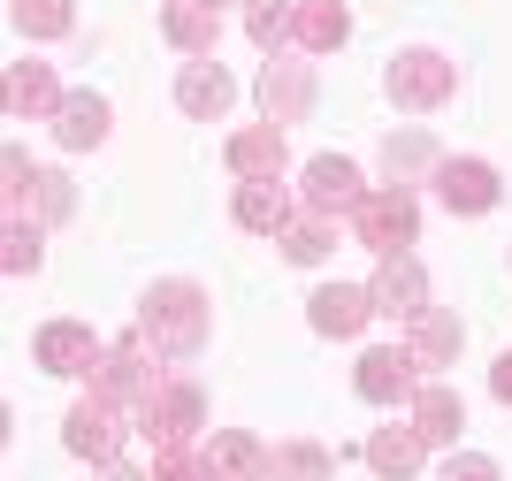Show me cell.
<instances>
[{"mask_svg": "<svg viewBox=\"0 0 512 481\" xmlns=\"http://www.w3.org/2000/svg\"><path fill=\"white\" fill-rule=\"evenodd\" d=\"M153 344H146V329H130V336H115L100 352V367H92V390H107V398H123L130 413H138V398L153 390Z\"/></svg>", "mask_w": 512, "mask_h": 481, "instance_id": "cell-6", "label": "cell"}, {"mask_svg": "<svg viewBox=\"0 0 512 481\" xmlns=\"http://www.w3.org/2000/svg\"><path fill=\"white\" fill-rule=\"evenodd\" d=\"M329 474H337V459L321 443H283L276 451V481H329Z\"/></svg>", "mask_w": 512, "mask_h": 481, "instance_id": "cell-29", "label": "cell"}, {"mask_svg": "<svg viewBox=\"0 0 512 481\" xmlns=\"http://www.w3.org/2000/svg\"><path fill=\"white\" fill-rule=\"evenodd\" d=\"M31 199H39V214H46V222H62V214L77 207V191H69V176H54V168H39V191H31Z\"/></svg>", "mask_w": 512, "mask_h": 481, "instance_id": "cell-32", "label": "cell"}, {"mask_svg": "<svg viewBox=\"0 0 512 481\" xmlns=\"http://www.w3.org/2000/svg\"><path fill=\"white\" fill-rule=\"evenodd\" d=\"M260 107H268V123H276V130L306 123V107H314V62L276 54V62L260 69Z\"/></svg>", "mask_w": 512, "mask_h": 481, "instance_id": "cell-8", "label": "cell"}, {"mask_svg": "<svg viewBox=\"0 0 512 481\" xmlns=\"http://www.w3.org/2000/svg\"><path fill=\"white\" fill-rule=\"evenodd\" d=\"M383 161H390V176H398V184H406V176H421V168H444V161H436V146H428V130H406V138H390Z\"/></svg>", "mask_w": 512, "mask_h": 481, "instance_id": "cell-30", "label": "cell"}, {"mask_svg": "<svg viewBox=\"0 0 512 481\" xmlns=\"http://www.w3.org/2000/svg\"><path fill=\"white\" fill-rule=\"evenodd\" d=\"M153 481H214L207 474V451H199V443H169V451H153Z\"/></svg>", "mask_w": 512, "mask_h": 481, "instance_id": "cell-31", "label": "cell"}, {"mask_svg": "<svg viewBox=\"0 0 512 481\" xmlns=\"http://www.w3.org/2000/svg\"><path fill=\"white\" fill-rule=\"evenodd\" d=\"M352 237H360L367 252H406L413 237H421V199H413L406 184H383V191H367L360 214H352Z\"/></svg>", "mask_w": 512, "mask_h": 481, "instance_id": "cell-3", "label": "cell"}, {"mask_svg": "<svg viewBox=\"0 0 512 481\" xmlns=\"http://www.w3.org/2000/svg\"><path fill=\"white\" fill-rule=\"evenodd\" d=\"M207 428V398H199V382L184 375H153V390L138 398V436L153 451H169V443H199Z\"/></svg>", "mask_w": 512, "mask_h": 481, "instance_id": "cell-2", "label": "cell"}, {"mask_svg": "<svg viewBox=\"0 0 512 481\" xmlns=\"http://www.w3.org/2000/svg\"><path fill=\"white\" fill-rule=\"evenodd\" d=\"M490 390H497V398L512 405V352H505V359H497V367H490Z\"/></svg>", "mask_w": 512, "mask_h": 481, "instance_id": "cell-34", "label": "cell"}, {"mask_svg": "<svg viewBox=\"0 0 512 481\" xmlns=\"http://www.w3.org/2000/svg\"><path fill=\"white\" fill-rule=\"evenodd\" d=\"M100 352H107V344L85 329V321H46V329L31 336V359H39L46 375H92Z\"/></svg>", "mask_w": 512, "mask_h": 481, "instance_id": "cell-10", "label": "cell"}, {"mask_svg": "<svg viewBox=\"0 0 512 481\" xmlns=\"http://www.w3.org/2000/svg\"><path fill=\"white\" fill-rule=\"evenodd\" d=\"M421 459H428V443H421V428H413V420H398V428H375V436H367V466H375L383 481H413V474H421Z\"/></svg>", "mask_w": 512, "mask_h": 481, "instance_id": "cell-18", "label": "cell"}, {"mask_svg": "<svg viewBox=\"0 0 512 481\" xmlns=\"http://www.w3.org/2000/svg\"><path fill=\"white\" fill-rule=\"evenodd\" d=\"M406 329H413V359H421V367H451V359H459V344H467L459 314H444V306H428V314H413Z\"/></svg>", "mask_w": 512, "mask_h": 481, "instance_id": "cell-20", "label": "cell"}, {"mask_svg": "<svg viewBox=\"0 0 512 481\" xmlns=\"http://www.w3.org/2000/svg\"><path fill=\"white\" fill-rule=\"evenodd\" d=\"M306 214H321V222H337V214H360L367 184H360V168L337 161V153H321V161H306V184H299Z\"/></svg>", "mask_w": 512, "mask_h": 481, "instance_id": "cell-7", "label": "cell"}, {"mask_svg": "<svg viewBox=\"0 0 512 481\" xmlns=\"http://www.w3.org/2000/svg\"><path fill=\"white\" fill-rule=\"evenodd\" d=\"M344 39H352L344 0H299V54H337Z\"/></svg>", "mask_w": 512, "mask_h": 481, "instance_id": "cell-22", "label": "cell"}, {"mask_svg": "<svg viewBox=\"0 0 512 481\" xmlns=\"http://www.w3.org/2000/svg\"><path fill=\"white\" fill-rule=\"evenodd\" d=\"M100 481H146V474H138V466H115V459H107V466H100Z\"/></svg>", "mask_w": 512, "mask_h": 481, "instance_id": "cell-35", "label": "cell"}, {"mask_svg": "<svg viewBox=\"0 0 512 481\" xmlns=\"http://www.w3.org/2000/svg\"><path fill=\"white\" fill-rule=\"evenodd\" d=\"M8 16H16L23 39H62L69 23H77V8H69V0H16Z\"/></svg>", "mask_w": 512, "mask_h": 481, "instance_id": "cell-27", "label": "cell"}, {"mask_svg": "<svg viewBox=\"0 0 512 481\" xmlns=\"http://www.w3.org/2000/svg\"><path fill=\"white\" fill-rule=\"evenodd\" d=\"M8 115H62V92H54V69L46 62L8 69Z\"/></svg>", "mask_w": 512, "mask_h": 481, "instance_id": "cell-24", "label": "cell"}, {"mask_svg": "<svg viewBox=\"0 0 512 481\" xmlns=\"http://www.w3.org/2000/svg\"><path fill=\"white\" fill-rule=\"evenodd\" d=\"M130 405L123 398H107V390H85V398L69 405V420H62V443L77 451V459H115V443H123V428H130Z\"/></svg>", "mask_w": 512, "mask_h": 481, "instance_id": "cell-4", "label": "cell"}, {"mask_svg": "<svg viewBox=\"0 0 512 481\" xmlns=\"http://www.w3.org/2000/svg\"><path fill=\"white\" fill-rule=\"evenodd\" d=\"M222 161H230L245 184H283L291 146H283V130H276V123H260V130H237L230 146H222Z\"/></svg>", "mask_w": 512, "mask_h": 481, "instance_id": "cell-12", "label": "cell"}, {"mask_svg": "<svg viewBox=\"0 0 512 481\" xmlns=\"http://www.w3.org/2000/svg\"><path fill=\"white\" fill-rule=\"evenodd\" d=\"M39 260H46L39 222H0V268H8V275H31Z\"/></svg>", "mask_w": 512, "mask_h": 481, "instance_id": "cell-28", "label": "cell"}, {"mask_svg": "<svg viewBox=\"0 0 512 481\" xmlns=\"http://www.w3.org/2000/svg\"><path fill=\"white\" fill-rule=\"evenodd\" d=\"M451 92H459V62L428 54V46H413V54H398V62H390V100H398V107H413V115L444 107Z\"/></svg>", "mask_w": 512, "mask_h": 481, "instance_id": "cell-5", "label": "cell"}, {"mask_svg": "<svg viewBox=\"0 0 512 481\" xmlns=\"http://www.w3.org/2000/svg\"><path fill=\"white\" fill-rule=\"evenodd\" d=\"M237 222L260 237H283V222H291V191L283 184H237Z\"/></svg>", "mask_w": 512, "mask_h": 481, "instance_id": "cell-25", "label": "cell"}, {"mask_svg": "<svg viewBox=\"0 0 512 481\" xmlns=\"http://www.w3.org/2000/svg\"><path fill=\"white\" fill-rule=\"evenodd\" d=\"M207 8H222V0H207Z\"/></svg>", "mask_w": 512, "mask_h": 481, "instance_id": "cell-36", "label": "cell"}, {"mask_svg": "<svg viewBox=\"0 0 512 481\" xmlns=\"http://www.w3.org/2000/svg\"><path fill=\"white\" fill-rule=\"evenodd\" d=\"M436 481H497V466L482 459V451H451V459H444V474H436Z\"/></svg>", "mask_w": 512, "mask_h": 481, "instance_id": "cell-33", "label": "cell"}, {"mask_svg": "<svg viewBox=\"0 0 512 481\" xmlns=\"http://www.w3.org/2000/svg\"><path fill=\"white\" fill-rule=\"evenodd\" d=\"M54 138H62L69 153L100 146V138H107V100H100V92H69L62 115H54Z\"/></svg>", "mask_w": 512, "mask_h": 481, "instance_id": "cell-23", "label": "cell"}, {"mask_svg": "<svg viewBox=\"0 0 512 481\" xmlns=\"http://www.w3.org/2000/svg\"><path fill=\"white\" fill-rule=\"evenodd\" d=\"M237 100V84L222 62H184V77H176V107L184 115H199V123H214V115H230Z\"/></svg>", "mask_w": 512, "mask_h": 481, "instance_id": "cell-16", "label": "cell"}, {"mask_svg": "<svg viewBox=\"0 0 512 481\" xmlns=\"http://www.w3.org/2000/svg\"><path fill=\"white\" fill-rule=\"evenodd\" d=\"M245 31L260 54H291L299 46V0H245Z\"/></svg>", "mask_w": 512, "mask_h": 481, "instance_id": "cell-21", "label": "cell"}, {"mask_svg": "<svg viewBox=\"0 0 512 481\" xmlns=\"http://www.w3.org/2000/svg\"><path fill=\"white\" fill-rule=\"evenodd\" d=\"M406 420L421 428L428 451H436V443H459V428H467V405H459V390H451V382H421Z\"/></svg>", "mask_w": 512, "mask_h": 481, "instance_id": "cell-15", "label": "cell"}, {"mask_svg": "<svg viewBox=\"0 0 512 481\" xmlns=\"http://www.w3.org/2000/svg\"><path fill=\"white\" fill-rule=\"evenodd\" d=\"M161 31H169L184 54H199V62H207L214 39H222V16H214L207 0H169V8H161Z\"/></svg>", "mask_w": 512, "mask_h": 481, "instance_id": "cell-19", "label": "cell"}, {"mask_svg": "<svg viewBox=\"0 0 512 481\" xmlns=\"http://www.w3.org/2000/svg\"><path fill=\"white\" fill-rule=\"evenodd\" d=\"M436 191H444L451 214H490L505 184H497L490 161H444V168H436Z\"/></svg>", "mask_w": 512, "mask_h": 481, "instance_id": "cell-14", "label": "cell"}, {"mask_svg": "<svg viewBox=\"0 0 512 481\" xmlns=\"http://www.w3.org/2000/svg\"><path fill=\"white\" fill-rule=\"evenodd\" d=\"M421 375H428V367L413 359V344H375V352L360 359V375H352V382H360L367 405H398V398L421 390Z\"/></svg>", "mask_w": 512, "mask_h": 481, "instance_id": "cell-9", "label": "cell"}, {"mask_svg": "<svg viewBox=\"0 0 512 481\" xmlns=\"http://www.w3.org/2000/svg\"><path fill=\"white\" fill-rule=\"evenodd\" d=\"M283 260H299V268H314L321 252L337 245V230H329V222H321V214H291V222H283Z\"/></svg>", "mask_w": 512, "mask_h": 481, "instance_id": "cell-26", "label": "cell"}, {"mask_svg": "<svg viewBox=\"0 0 512 481\" xmlns=\"http://www.w3.org/2000/svg\"><path fill=\"white\" fill-rule=\"evenodd\" d=\"M367 314H375V291H352V283H329V291L306 298V321H314L321 336H360Z\"/></svg>", "mask_w": 512, "mask_h": 481, "instance_id": "cell-17", "label": "cell"}, {"mask_svg": "<svg viewBox=\"0 0 512 481\" xmlns=\"http://www.w3.org/2000/svg\"><path fill=\"white\" fill-rule=\"evenodd\" d=\"M367 291H375V314H390V321L428 314V275H421V260H413V252H390Z\"/></svg>", "mask_w": 512, "mask_h": 481, "instance_id": "cell-11", "label": "cell"}, {"mask_svg": "<svg viewBox=\"0 0 512 481\" xmlns=\"http://www.w3.org/2000/svg\"><path fill=\"white\" fill-rule=\"evenodd\" d=\"M207 474L214 481H276V451L260 436H245V428H222L207 443Z\"/></svg>", "mask_w": 512, "mask_h": 481, "instance_id": "cell-13", "label": "cell"}, {"mask_svg": "<svg viewBox=\"0 0 512 481\" xmlns=\"http://www.w3.org/2000/svg\"><path fill=\"white\" fill-rule=\"evenodd\" d=\"M138 329H146L153 352L192 359L199 344H207V291H199V283H153L146 306H138Z\"/></svg>", "mask_w": 512, "mask_h": 481, "instance_id": "cell-1", "label": "cell"}]
</instances>
